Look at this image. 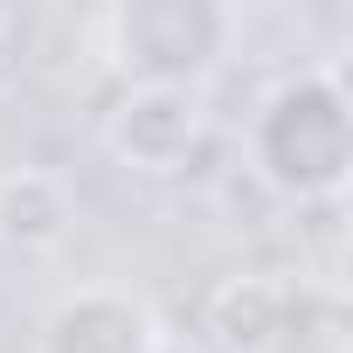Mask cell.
I'll list each match as a JSON object with an SVG mask.
<instances>
[{
	"label": "cell",
	"instance_id": "277c9868",
	"mask_svg": "<svg viewBox=\"0 0 353 353\" xmlns=\"http://www.w3.org/2000/svg\"><path fill=\"white\" fill-rule=\"evenodd\" d=\"M35 353H159V319L132 291L83 284L49 312Z\"/></svg>",
	"mask_w": 353,
	"mask_h": 353
},
{
	"label": "cell",
	"instance_id": "5b68a950",
	"mask_svg": "<svg viewBox=\"0 0 353 353\" xmlns=\"http://www.w3.org/2000/svg\"><path fill=\"white\" fill-rule=\"evenodd\" d=\"M70 229H77V194H70L63 173H49V166L0 173V243H8V250L42 256V250H56Z\"/></svg>",
	"mask_w": 353,
	"mask_h": 353
},
{
	"label": "cell",
	"instance_id": "3957f363",
	"mask_svg": "<svg viewBox=\"0 0 353 353\" xmlns=\"http://www.w3.org/2000/svg\"><path fill=\"white\" fill-rule=\"evenodd\" d=\"M208 139V97L201 90H166V83H125V97L104 111V145L132 173H188V159Z\"/></svg>",
	"mask_w": 353,
	"mask_h": 353
},
{
	"label": "cell",
	"instance_id": "8992f818",
	"mask_svg": "<svg viewBox=\"0 0 353 353\" xmlns=\"http://www.w3.org/2000/svg\"><path fill=\"white\" fill-rule=\"evenodd\" d=\"M215 339L229 353H263L277 339V291L243 277V284H222L215 291Z\"/></svg>",
	"mask_w": 353,
	"mask_h": 353
},
{
	"label": "cell",
	"instance_id": "6da1fadb",
	"mask_svg": "<svg viewBox=\"0 0 353 353\" xmlns=\"http://www.w3.org/2000/svg\"><path fill=\"white\" fill-rule=\"evenodd\" d=\"M250 173L284 201H339L353 181V97L339 70H298L250 111Z\"/></svg>",
	"mask_w": 353,
	"mask_h": 353
},
{
	"label": "cell",
	"instance_id": "7a4b0ae2",
	"mask_svg": "<svg viewBox=\"0 0 353 353\" xmlns=\"http://www.w3.org/2000/svg\"><path fill=\"white\" fill-rule=\"evenodd\" d=\"M236 49V8L222 0H125L104 14V56L125 83L201 90Z\"/></svg>",
	"mask_w": 353,
	"mask_h": 353
}]
</instances>
